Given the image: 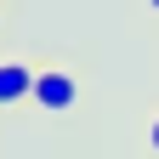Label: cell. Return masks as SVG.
Here are the masks:
<instances>
[{
	"instance_id": "6da1fadb",
	"label": "cell",
	"mask_w": 159,
	"mask_h": 159,
	"mask_svg": "<svg viewBox=\"0 0 159 159\" xmlns=\"http://www.w3.org/2000/svg\"><path fill=\"white\" fill-rule=\"evenodd\" d=\"M34 108H46V114H68L80 102V80L68 68H34Z\"/></svg>"
},
{
	"instance_id": "7a4b0ae2",
	"label": "cell",
	"mask_w": 159,
	"mask_h": 159,
	"mask_svg": "<svg viewBox=\"0 0 159 159\" xmlns=\"http://www.w3.org/2000/svg\"><path fill=\"white\" fill-rule=\"evenodd\" d=\"M29 91H34V68L29 63H0V108L29 102Z\"/></svg>"
},
{
	"instance_id": "3957f363",
	"label": "cell",
	"mask_w": 159,
	"mask_h": 159,
	"mask_svg": "<svg viewBox=\"0 0 159 159\" xmlns=\"http://www.w3.org/2000/svg\"><path fill=\"white\" fill-rule=\"evenodd\" d=\"M148 142H153V153H159V119H153V125H148Z\"/></svg>"
},
{
	"instance_id": "277c9868",
	"label": "cell",
	"mask_w": 159,
	"mask_h": 159,
	"mask_svg": "<svg viewBox=\"0 0 159 159\" xmlns=\"http://www.w3.org/2000/svg\"><path fill=\"white\" fill-rule=\"evenodd\" d=\"M148 6H153V11H159V0H148Z\"/></svg>"
}]
</instances>
